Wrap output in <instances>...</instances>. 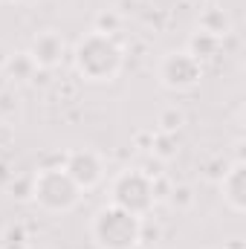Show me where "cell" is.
I'll use <instances>...</instances> for the list:
<instances>
[{
  "label": "cell",
  "mask_w": 246,
  "mask_h": 249,
  "mask_svg": "<svg viewBox=\"0 0 246 249\" xmlns=\"http://www.w3.org/2000/svg\"><path fill=\"white\" fill-rule=\"evenodd\" d=\"M70 61L84 84H110L122 75L127 55H124V47L116 41V35L90 29L72 44Z\"/></svg>",
  "instance_id": "6da1fadb"
},
{
  "label": "cell",
  "mask_w": 246,
  "mask_h": 249,
  "mask_svg": "<svg viewBox=\"0 0 246 249\" xmlns=\"http://www.w3.org/2000/svg\"><path fill=\"white\" fill-rule=\"evenodd\" d=\"M81 200H84V191L61 168V157L55 162L41 165L32 174L29 203H35L44 214H70L72 209H78Z\"/></svg>",
  "instance_id": "7a4b0ae2"
},
{
  "label": "cell",
  "mask_w": 246,
  "mask_h": 249,
  "mask_svg": "<svg viewBox=\"0 0 246 249\" xmlns=\"http://www.w3.org/2000/svg\"><path fill=\"white\" fill-rule=\"evenodd\" d=\"M90 241L96 249H139L142 247V217L105 203L90 217Z\"/></svg>",
  "instance_id": "3957f363"
},
{
  "label": "cell",
  "mask_w": 246,
  "mask_h": 249,
  "mask_svg": "<svg viewBox=\"0 0 246 249\" xmlns=\"http://www.w3.org/2000/svg\"><path fill=\"white\" fill-rule=\"evenodd\" d=\"M110 203L136 217H148L157 209L154 177L145 168H122L110 180Z\"/></svg>",
  "instance_id": "277c9868"
},
{
  "label": "cell",
  "mask_w": 246,
  "mask_h": 249,
  "mask_svg": "<svg viewBox=\"0 0 246 249\" xmlns=\"http://www.w3.org/2000/svg\"><path fill=\"white\" fill-rule=\"evenodd\" d=\"M203 75L206 67L185 50H168L157 61V81L168 93H191L194 87H200Z\"/></svg>",
  "instance_id": "5b68a950"
},
{
  "label": "cell",
  "mask_w": 246,
  "mask_h": 249,
  "mask_svg": "<svg viewBox=\"0 0 246 249\" xmlns=\"http://www.w3.org/2000/svg\"><path fill=\"white\" fill-rule=\"evenodd\" d=\"M61 168L72 177V183L81 188L84 194L87 191H96V188L105 183V177H107V162L93 148H70V151H64Z\"/></svg>",
  "instance_id": "8992f818"
},
{
  "label": "cell",
  "mask_w": 246,
  "mask_h": 249,
  "mask_svg": "<svg viewBox=\"0 0 246 249\" xmlns=\"http://www.w3.org/2000/svg\"><path fill=\"white\" fill-rule=\"evenodd\" d=\"M26 55L32 58V64L38 70L53 72V70H58L67 61L70 47H67V38H64L58 29H41V32L32 35V41L26 47Z\"/></svg>",
  "instance_id": "52a82bcc"
},
{
  "label": "cell",
  "mask_w": 246,
  "mask_h": 249,
  "mask_svg": "<svg viewBox=\"0 0 246 249\" xmlns=\"http://www.w3.org/2000/svg\"><path fill=\"white\" fill-rule=\"evenodd\" d=\"M220 186V200L232 214H244L246 212V162L244 160H232L226 165V171L217 180Z\"/></svg>",
  "instance_id": "ba28073f"
},
{
  "label": "cell",
  "mask_w": 246,
  "mask_h": 249,
  "mask_svg": "<svg viewBox=\"0 0 246 249\" xmlns=\"http://www.w3.org/2000/svg\"><path fill=\"white\" fill-rule=\"evenodd\" d=\"M197 29H200V32H209V35H214V38L223 41V38L232 32V18H229V12L220 9V6H206V9L200 12V18H197Z\"/></svg>",
  "instance_id": "9c48e42d"
},
{
  "label": "cell",
  "mask_w": 246,
  "mask_h": 249,
  "mask_svg": "<svg viewBox=\"0 0 246 249\" xmlns=\"http://www.w3.org/2000/svg\"><path fill=\"white\" fill-rule=\"evenodd\" d=\"M220 47H223V41L220 38H214V35H209V32H191V38L185 41V53H191L194 58L200 64H206V61H211L214 55H220Z\"/></svg>",
  "instance_id": "30bf717a"
},
{
  "label": "cell",
  "mask_w": 246,
  "mask_h": 249,
  "mask_svg": "<svg viewBox=\"0 0 246 249\" xmlns=\"http://www.w3.org/2000/svg\"><path fill=\"white\" fill-rule=\"evenodd\" d=\"M0 72H3L12 84H29L32 75L38 72V67L32 64V58H29L26 50H23V53H12V55L6 58V64L0 67Z\"/></svg>",
  "instance_id": "8fae6325"
},
{
  "label": "cell",
  "mask_w": 246,
  "mask_h": 249,
  "mask_svg": "<svg viewBox=\"0 0 246 249\" xmlns=\"http://www.w3.org/2000/svg\"><path fill=\"white\" fill-rule=\"evenodd\" d=\"M183 124H185V110L177 107V105H168V107H162V110L157 113V133H171V136H177V133L183 130Z\"/></svg>",
  "instance_id": "7c38bea8"
},
{
  "label": "cell",
  "mask_w": 246,
  "mask_h": 249,
  "mask_svg": "<svg viewBox=\"0 0 246 249\" xmlns=\"http://www.w3.org/2000/svg\"><path fill=\"white\" fill-rule=\"evenodd\" d=\"M194 188L185 186V183H180V186H171V191H168V197H165V203L174 209V212H188L191 206H194Z\"/></svg>",
  "instance_id": "4fadbf2b"
},
{
  "label": "cell",
  "mask_w": 246,
  "mask_h": 249,
  "mask_svg": "<svg viewBox=\"0 0 246 249\" xmlns=\"http://www.w3.org/2000/svg\"><path fill=\"white\" fill-rule=\"evenodd\" d=\"M119 26H122V15H119L116 9H105V12H99L96 20H93V29H96V32H105V35H116Z\"/></svg>",
  "instance_id": "5bb4252c"
},
{
  "label": "cell",
  "mask_w": 246,
  "mask_h": 249,
  "mask_svg": "<svg viewBox=\"0 0 246 249\" xmlns=\"http://www.w3.org/2000/svg\"><path fill=\"white\" fill-rule=\"evenodd\" d=\"M18 110H20V96H18V90H12V87L0 90V116L15 119Z\"/></svg>",
  "instance_id": "9a60e30c"
},
{
  "label": "cell",
  "mask_w": 246,
  "mask_h": 249,
  "mask_svg": "<svg viewBox=\"0 0 246 249\" xmlns=\"http://www.w3.org/2000/svg\"><path fill=\"white\" fill-rule=\"evenodd\" d=\"M12 139H15V124H12V119L0 116V148L12 145Z\"/></svg>",
  "instance_id": "2e32d148"
},
{
  "label": "cell",
  "mask_w": 246,
  "mask_h": 249,
  "mask_svg": "<svg viewBox=\"0 0 246 249\" xmlns=\"http://www.w3.org/2000/svg\"><path fill=\"white\" fill-rule=\"evenodd\" d=\"M15 177V171H9V165L6 162H0V188H6L9 186V180Z\"/></svg>",
  "instance_id": "e0dca14e"
},
{
  "label": "cell",
  "mask_w": 246,
  "mask_h": 249,
  "mask_svg": "<svg viewBox=\"0 0 246 249\" xmlns=\"http://www.w3.org/2000/svg\"><path fill=\"white\" fill-rule=\"evenodd\" d=\"M9 55H12V50H9V47H3V44H0V67H3V64H6V58H9Z\"/></svg>",
  "instance_id": "ac0fdd59"
},
{
  "label": "cell",
  "mask_w": 246,
  "mask_h": 249,
  "mask_svg": "<svg viewBox=\"0 0 246 249\" xmlns=\"http://www.w3.org/2000/svg\"><path fill=\"white\" fill-rule=\"evenodd\" d=\"M0 3H6V6H12V3H20V0H0Z\"/></svg>",
  "instance_id": "d6986e66"
}]
</instances>
